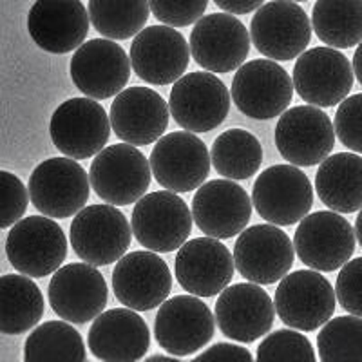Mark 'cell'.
<instances>
[{"mask_svg":"<svg viewBox=\"0 0 362 362\" xmlns=\"http://www.w3.org/2000/svg\"><path fill=\"white\" fill-rule=\"evenodd\" d=\"M154 361H169L173 362V358H169L167 355H153V357H147V362H154Z\"/></svg>","mask_w":362,"mask_h":362,"instance_id":"45","label":"cell"},{"mask_svg":"<svg viewBox=\"0 0 362 362\" xmlns=\"http://www.w3.org/2000/svg\"><path fill=\"white\" fill-rule=\"evenodd\" d=\"M250 216V198L234 180L206 181L194 194L192 219L199 230L210 238H234L247 228Z\"/></svg>","mask_w":362,"mask_h":362,"instance_id":"25","label":"cell"},{"mask_svg":"<svg viewBox=\"0 0 362 362\" xmlns=\"http://www.w3.org/2000/svg\"><path fill=\"white\" fill-rule=\"evenodd\" d=\"M257 361L315 362L312 342L296 329H277L267 335L257 348Z\"/></svg>","mask_w":362,"mask_h":362,"instance_id":"36","label":"cell"},{"mask_svg":"<svg viewBox=\"0 0 362 362\" xmlns=\"http://www.w3.org/2000/svg\"><path fill=\"white\" fill-rule=\"evenodd\" d=\"M44 315V296L28 276L0 277V334L21 335L38 325Z\"/></svg>","mask_w":362,"mask_h":362,"instance_id":"30","label":"cell"},{"mask_svg":"<svg viewBox=\"0 0 362 362\" xmlns=\"http://www.w3.org/2000/svg\"><path fill=\"white\" fill-rule=\"evenodd\" d=\"M351 67H354V74L357 76V80L361 82V86H362V42L358 44L357 49H355L354 64H351Z\"/></svg>","mask_w":362,"mask_h":362,"instance_id":"43","label":"cell"},{"mask_svg":"<svg viewBox=\"0 0 362 362\" xmlns=\"http://www.w3.org/2000/svg\"><path fill=\"white\" fill-rule=\"evenodd\" d=\"M334 129L344 147L362 154V93L342 100L335 112Z\"/></svg>","mask_w":362,"mask_h":362,"instance_id":"37","label":"cell"},{"mask_svg":"<svg viewBox=\"0 0 362 362\" xmlns=\"http://www.w3.org/2000/svg\"><path fill=\"white\" fill-rule=\"evenodd\" d=\"M230 96L248 118L272 119L281 116L292 102L293 82L279 64L261 58L238 67Z\"/></svg>","mask_w":362,"mask_h":362,"instance_id":"11","label":"cell"},{"mask_svg":"<svg viewBox=\"0 0 362 362\" xmlns=\"http://www.w3.org/2000/svg\"><path fill=\"white\" fill-rule=\"evenodd\" d=\"M335 290L317 270H297L281 279L274 306L281 321L293 329L313 332L334 317Z\"/></svg>","mask_w":362,"mask_h":362,"instance_id":"7","label":"cell"},{"mask_svg":"<svg viewBox=\"0 0 362 362\" xmlns=\"http://www.w3.org/2000/svg\"><path fill=\"white\" fill-rule=\"evenodd\" d=\"M216 332V319L198 296L165 299L154 321L158 344L174 357H189L205 348Z\"/></svg>","mask_w":362,"mask_h":362,"instance_id":"13","label":"cell"},{"mask_svg":"<svg viewBox=\"0 0 362 362\" xmlns=\"http://www.w3.org/2000/svg\"><path fill=\"white\" fill-rule=\"evenodd\" d=\"M28 187L8 170H0V228H8L24 218L28 210Z\"/></svg>","mask_w":362,"mask_h":362,"instance_id":"38","label":"cell"},{"mask_svg":"<svg viewBox=\"0 0 362 362\" xmlns=\"http://www.w3.org/2000/svg\"><path fill=\"white\" fill-rule=\"evenodd\" d=\"M131 228L141 247L169 254L189 239L192 212L173 190L144 194L132 209Z\"/></svg>","mask_w":362,"mask_h":362,"instance_id":"2","label":"cell"},{"mask_svg":"<svg viewBox=\"0 0 362 362\" xmlns=\"http://www.w3.org/2000/svg\"><path fill=\"white\" fill-rule=\"evenodd\" d=\"M234 257L216 238H196L177 248L174 272L181 288L192 296L214 297L234 277Z\"/></svg>","mask_w":362,"mask_h":362,"instance_id":"24","label":"cell"},{"mask_svg":"<svg viewBox=\"0 0 362 362\" xmlns=\"http://www.w3.org/2000/svg\"><path fill=\"white\" fill-rule=\"evenodd\" d=\"M173 290L169 264L158 252L138 250L122 255L112 272V292L116 299L136 312H148L160 306Z\"/></svg>","mask_w":362,"mask_h":362,"instance_id":"20","label":"cell"},{"mask_svg":"<svg viewBox=\"0 0 362 362\" xmlns=\"http://www.w3.org/2000/svg\"><path fill=\"white\" fill-rule=\"evenodd\" d=\"M49 134L64 156L87 160L107 145L111 119L95 98H71L51 116Z\"/></svg>","mask_w":362,"mask_h":362,"instance_id":"9","label":"cell"},{"mask_svg":"<svg viewBox=\"0 0 362 362\" xmlns=\"http://www.w3.org/2000/svg\"><path fill=\"white\" fill-rule=\"evenodd\" d=\"M264 0H214V4L221 8L225 13L232 15H248L263 6Z\"/></svg>","mask_w":362,"mask_h":362,"instance_id":"42","label":"cell"},{"mask_svg":"<svg viewBox=\"0 0 362 362\" xmlns=\"http://www.w3.org/2000/svg\"><path fill=\"white\" fill-rule=\"evenodd\" d=\"M69 239L80 259L93 267H105L131 247L132 228L124 212L111 203L90 205L74 214Z\"/></svg>","mask_w":362,"mask_h":362,"instance_id":"3","label":"cell"},{"mask_svg":"<svg viewBox=\"0 0 362 362\" xmlns=\"http://www.w3.org/2000/svg\"><path fill=\"white\" fill-rule=\"evenodd\" d=\"M82 335L67 321H49L37 326L24 346V358L33 361H86Z\"/></svg>","mask_w":362,"mask_h":362,"instance_id":"34","label":"cell"},{"mask_svg":"<svg viewBox=\"0 0 362 362\" xmlns=\"http://www.w3.org/2000/svg\"><path fill=\"white\" fill-rule=\"evenodd\" d=\"M210 163L226 180H248L263 163V147L252 132L230 129L216 138Z\"/></svg>","mask_w":362,"mask_h":362,"instance_id":"32","label":"cell"},{"mask_svg":"<svg viewBox=\"0 0 362 362\" xmlns=\"http://www.w3.org/2000/svg\"><path fill=\"white\" fill-rule=\"evenodd\" d=\"M322 362L362 361V317L342 315L329 319L317 335Z\"/></svg>","mask_w":362,"mask_h":362,"instance_id":"35","label":"cell"},{"mask_svg":"<svg viewBox=\"0 0 362 362\" xmlns=\"http://www.w3.org/2000/svg\"><path fill=\"white\" fill-rule=\"evenodd\" d=\"M209 0H148V8L161 24L187 28L203 17Z\"/></svg>","mask_w":362,"mask_h":362,"instance_id":"39","label":"cell"},{"mask_svg":"<svg viewBox=\"0 0 362 362\" xmlns=\"http://www.w3.org/2000/svg\"><path fill=\"white\" fill-rule=\"evenodd\" d=\"M250 38L261 54L288 62L308 47L312 22L293 0H272L255 11L250 22Z\"/></svg>","mask_w":362,"mask_h":362,"instance_id":"8","label":"cell"},{"mask_svg":"<svg viewBox=\"0 0 362 362\" xmlns=\"http://www.w3.org/2000/svg\"><path fill=\"white\" fill-rule=\"evenodd\" d=\"M317 196L329 210L354 214L362 209V158L351 153L326 156L315 174Z\"/></svg>","mask_w":362,"mask_h":362,"instance_id":"29","label":"cell"},{"mask_svg":"<svg viewBox=\"0 0 362 362\" xmlns=\"http://www.w3.org/2000/svg\"><path fill=\"white\" fill-rule=\"evenodd\" d=\"M355 238H357L358 245L362 247V209L358 210V216L355 219Z\"/></svg>","mask_w":362,"mask_h":362,"instance_id":"44","label":"cell"},{"mask_svg":"<svg viewBox=\"0 0 362 362\" xmlns=\"http://www.w3.org/2000/svg\"><path fill=\"white\" fill-rule=\"evenodd\" d=\"M47 296L51 308L60 319L73 325H86L105 310L109 290L96 267L71 263L54 272Z\"/></svg>","mask_w":362,"mask_h":362,"instance_id":"21","label":"cell"},{"mask_svg":"<svg viewBox=\"0 0 362 362\" xmlns=\"http://www.w3.org/2000/svg\"><path fill=\"white\" fill-rule=\"evenodd\" d=\"M232 257L241 277L255 284H272L292 268L293 243L277 225H254L239 232Z\"/></svg>","mask_w":362,"mask_h":362,"instance_id":"17","label":"cell"},{"mask_svg":"<svg viewBox=\"0 0 362 362\" xmlns=\"http://www.w3.org/2000/svg\"><path fill=\"white\" fill-rule=\"evenodd\" d=\"M214 319L225 337L247 344L270 332L276 306L259 284L238 283L219 292Z\"/></svg>","mask_w":362,"mask_h":362,"instance_id":"23","label":"cell"},{"mask_svg":"<svg viewBox=\"0 0 362 362\" xmlns=\"http://www.w3.org/2000/svg\"><path fill=\"white\" fill-rule=\"evenodd\" d=\"M351 62L335 47L303 51L293 66V89L315 107H334L354 87Z\"/></svg>","mask_w":362,"mask_h":362,"instance_id":"15","label":"cell"},{"mask_svg":"<svg viewBox=\"0 0 362 362\" xmlns=\"http://www.w3.org/2000/svg\"><path fill=\"white\" fill-rule=\"evenodd\" d=\"M312 29L319 40L335 49L362 42V0H317Z\"/></svg>","mask_w":362,"mask_h":362,"instance_id":"31","label":"cell"},{"mask_svg":"<svg viewBox=\"0 0 362 362\" xmlns=\"http://www.w3.org/2000/svg\"><path fill=\"white\" fill-rule=\"evenodd\" d=\"M335 297L342 310L362 317V257L342 264L335 283Z\"/></svg>","mask_w":362,"mask_h":362,"instance_id":"40","label":"cell"},{"mask_svg":"<svg viewBox=\"0 0 362 362\" xmlns=\"http://www.w3.org/2000/svg\"><path fill=\"white\" fill-rule=\"evenodd\" d=\"M90 354L105 362H134L147 354L151 334L140 313L131 308H112L95 317L87 335Z\"/></svg>","mask_w":362,"mask_h":362,"instance_id":"28","label":"cell"},{"mask_svg":"<svg viewBox=\"0 0 362 362\" xmlns=\"http://www.w3.org/2000/svg\"><path fill=\"white\" fill-rule=\"evenodd\" d=\"M254 361V355L238 344H228V342H218L212 348L205 350L196 357V361Z\"/></svg>","mask_w":362,"mask_h":362,"instance_id":"41","label":"cell"},{"mask_svg":"<svg viewBox=\"0 0 362 362\" xmlns=\"http://www.w3.org/2000/svg\"><path fill=\"white\" fill-rule=\"evenodd\" d=\"M28 29L40 49L69 53L80 47L89 33V13L82 0H37L29 9Z\"/></svg>","mask_w":362,"mask_h":362,"instance_id":"26","label":"cell"},{"mask_svg":"<svg viewBox=\"0 0 362 362\" xmlns=\"http://www.w3.org/2000/svg\"><path fill=\"white\" fill-rule=\"evenodd\" d=\"M293 2H306V0H293Z\"/></svg>","mask_w":362,"mask_h":362,"instance_id":"46","label":"cell"},{"mask_svg":"<svg viewBox=\"0 0 362 362\" xmlns=\"http://www.w3.org/2000/svg\"><path fill=\"white\" fill-rule=\"evenodd\" d=\"M28 192L40 214L53 219L71 218L89 199V174L73 158H51L31 173Z\"/></svg>","mask_w":362,"mask_h":362,"instance_id":"4","label":"cell"},{"mask_svg":"<svg viewBox=\"0 0 362 362\" xmlns=\"http://www.w3.org/2000/svg\"><path fill=\"white\" fill-rule=\"evenodd\" d=\"M151 163L131 144L103 147L90 163L89 183L96 196L115 206L136 203L151 185Z\"/></svg>","mask_w":362,"mask_h":362,"instance_id":"1","label":"cell"},{"mask_svg":"<svg viewBox=\"0 0 362 362\" xmlns=\"http://www.w3.org/2000/svg\"><path fill=\"white\" fill-rule=\"evenodd\" d=\"M169 111L183 131H214L230 111V93L212 73L183 74L170 90Z\"/></svg>","mask_w":362,"mask_h":362,"instance_id":"12","label":"cell"},{"mask_svg":"<svg viewBox=\"0 0 362 362\" xmlns=\"http://www.w3.org/2000/svg\"><path fill=\"white\" fill-rule=\"evenodd\" d=\"M129 58L134 73L144 82L169 86L189 67L190 47L173 25H151L134 35Z\"/></svg>","mask_w":362,"mask_h":362,"instance_id":"22","label":"cell"},{"mask_svg":"<svg viewBox=\"0 0 362 362\" xmlns=\"http://www.w3.org/2000/svg\"><path fill=\"white\" fill-rule=\"evenodd\" d=\"M169 125V105L151 87L119 90L111 105V127L119 140L131 145H151Z\"/></svg>","mask_w":362,"mask_h":362,"instance_id":"27","label":"cell"},{"mask_svg":"<svg viewBox=\"0 0 362 362\" xmlns=\"http://www.w3.org/2000/svg\"><path fill=\"white\" fill-rule=\"evenodd\" d=\"M281 156L297 167L319 165L335 147V129L329 116L315 105H297L281 112L276 125Z\"/></svg>","mask_w":362,"mask_h":362,"instance_id":"14","label":"cell"},{"mask_svg":"<svg viewBox=\"0 0 362 362\" xmlns=\"http://www.w3.org/2000/svg\"><path fill=\"white\" fill-rule=\"evenodd\" d=\"M299 259L317 272L339 270L355 252V230L334 210H319L300 219L293 235Z\"/></svg>","mask_w":362,"mask_h":362,"instance_id":"10","label":"cell"},{"mask_svg":"<svg viewBox=\"0 0 362 362\" xmlns=\"http://www.w3.org/2000/svg\"><path fill=\"white\" fill-rule=\"evenodd\" d=\"M71 78L89 98L107 100L124 90L131 78V58L111 38L83 42L71 58Z\"/></svg>","mask_w":362,"mask_h":362,"instance_id":"18","label":"cell"},{"mask_svg":"<svg viewBox=\"0 0 362 362\" xmlns=\"http://www.w3.org/2000/svg\"><path fill=\"white\" fill-rule=\"evenodd\" d=\"M252 205L272 225H296L312 210L313 187L297 165H272L255 180Z\"/></svg>","mask_w":362,"mask_h":362,"instance_id":"6","label":"cell"},{"mask_svg":"<svg viewBox=\"0 0 362 362\" xmlns=\"http://www.w3.org/2000/svg\"><path fill=\"white\" fill-rule=\"evenodd\" d=\"M6 255L13 268L29 277H45L62 267L67 238L51 218L29 216L18 219L6 239Z\"/></svg>","mask_w":362,"mask_h":362,"instance_id":"5","label":"cell"},{"mask_svg":"<svg viewBox=\"0 0 362 362\" xmlns=\"http://www.w3.org/2000/svg\"><path fill=\"white\" fill-rule=\"evenodd\" d=\"M189 45L199 67L210 73H232L248 57L250 35L232 13H212L196 22Z\"/></svg>","mask_w":362,"mask_h":362,"instance_id":"19","label":"cell"},{"mask_svg":"<svg viewBox=\"0 0 362 362\" xmlns=\"http://www.w3.org/2000/svg\"><path fill=\"white\" fill-rule=\"evenodd\" d=\"M90 24L102 37L127 40L138 35L148 21V0H89Z\"/></svg>","mask_w":362,"mask_h":362,"instance_id":"33","label":"cell"},{"mask_svg":"<svg viewBox=\"0 0 362 362\" xmlns=\"http://www.w3.org/2000/svg\"><path fill=\"white\" fill-rule=\"evenodd\" d=\"M148 163L158 183L176 194L192 192L210 173L209 148L194 132L185 131L161 136Z\"/></svg>","mask_w":362,"mask_h":362,"instance_id":"16","label":"cell"}]
</instances>
